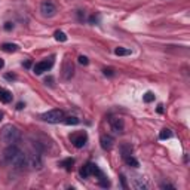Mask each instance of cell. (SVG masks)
Segmentation results:
<instances>
[{
    "mask_svg": "<svg viewBox=\"0 0 190 190\" xmlns=\"http://www.w3.org/2000/svg\"><path fill=\"white\" fill-rule=\"evenodd\" d=\"M64 118H66V114H64V111L60 110V108L49 110V111H46V113H43V114L40 116L42 121L48 122V123H60V122L64 121Z\"/></svg>",
    "mask_w": 190,
    "mask_h": 190,
    "instance_id": "obj_4",
    "label": "cell"
},
{
    "mask_svg": "<svg viewBox=\"0 0 190 190\" xmlns=\"http://www.w3.org/2000/svg\"><path fill=\"white\" fill-rule=\"evenodd\" d=\"M143 101L144 103H152V101H155V94L153 92H146L144 95H143Z\"/></svg>",
    "mask_w": 190,
    "mask_h": 190,
    "instance_id": "obj_20",
    "label": "cell"
},
{
    "mask_svg": "<svg viewBox=\"0 0 190 190\" xmlns=\"http://www.w3.org/2000/svg\"><path fill=\"white\" fill-rule=\"evenodd\" d=\"M114 53H116L118 56H126V55H131L132 52H131V49H126V48H116V49H114Z\"/></svg>",
    "mask_w": 190,
    "mask_h": 190,
    "instance_id": "obj_18",
    "label": "cell"
},
{
    "mask_svg": "<svg viewBox=\"0 0 190 190\" xmlns=\"http://www.w3.org/2000/svg\"><path fill=\"white\" fill-rule=\"evenodd\" d=\"M74 165V159L73 157H67V159H64V160H61L60 162V166H64L67 171H70L71 169V166Z\"/></svg>",
    "mask_w": 190,
    "mask_h": 190,
    "instance_id": "obj_14",
    "label": "cell"
},
{
    "mask_svg": "<svg viewBox=\"0 0 190 190\" xmlns=\"http://www.w3.org/2000/svg\"><path fill=\"white\" fill-rule=\"evenodd\" d=\"M70 141H71V144H73L76 149H82V147L88 143V134L85 131L73 132V134L70 135Z\"/></svg>",
    "mask_w": 190,
    "mask_h": 190,
    "instance_id": "obj_6",
    "label": "cell"
},
{
    "mask_svg": "<svg viewBox=\"0 0 190 190\" xmlns=\"http://www.w3.org/2000/svg\"><path fill=\"white\" fill-rule=\"evenodd\" d=\"M22 64H24L25 69H30V67H31V61H25V63H22Z\"/></svg>",
    "mask_w": 190,
    "mask_h": 190,
    "instance_id": "obj_30",
    "label": "cell"
},
{
    "mask_svg": "<svg viewBox=\"0 0 190 190\" xmlns=\"http://www.w3.org/2000/svg\"><path fill=\"white\" fill-rule=\"evenodd\" d=\"M160 189H175V186L174 184H169V183H162L160 184Z\"/></svg>",
    "mask_w": 190,
    "mask_h": 190,
    "instance_id": "obj_25",
    "label": "cell"
},
{
    "mask_svg": "<svg viewBox=\"0 0 190 190\" xmlns=\"http://www.w3.org/2000/svg\"><path fill=\"white\" fill-rule=\"evenodd\" d=\"M122 157H123V160H125V163H126L128 166H134V168H138L140 166L138 160L132 155H126V156H122Z\"/></svg>",
    "mask_w": 190,
    "mask_h": 190,
    "instance_id": "obj_13",
    "label": "cell"
},
{
    "mask_svg": "<svg viewBox=\"0 0 190 190\" xmlns=\"http://www.w3.org/2000/svg\"><path fill=\"white\" fill-rule=\"evenodd\" d=\"M52 66H53V56H49V58H46V60H43V61L37 63L34 67H33V71H34V74L40 76V74H43L45 71L51 70Z\"/></svg>",
    "mask_w": 190,
    "mask_h": 190,
    "instance_id": "obj_7",
    "label": "cell"
},
{
    "mask_svg": "<svg viewBox=\"0 0 190 190\" xmlns=\"http://www.w3.org/2000/svg\"><path fill=\"white\" fill-rule=\"evenodd\" d=\"M2 49L5 52H17L19 48H18V45H15V43H3V45H2Z\"/></svg>",
    "mask_w": 190,
    "mask_h": 190,
    "instance_id": "obj_15",
    "label": "cell"
},
{
    "mask_svg": "<svg viewBox=\"0 0 190 190\" xmlns=\"http://www.w3.org/2000/svg\"><path fill=\"white\" fill-rule=\"evenodd\" d=\"M91 175L98 177V180H100V178H103V177H105V175L103 174V171L98 168V165H95V163L89 162V163H86V165L80 169V177H82V178H88V177H91Z\"/></svg>",
    "mask_w": 190,
    "mask_h": 190,
    "instance_id": "obj_5",
    "label": "cell"
},
{
    "mask_svg": "<svg viewBox=\"0 0 190 190\" xmlns=\"http://www.w3.org/2000/svg\"><path fill=\"white\" fill-rule=\"evenodd\" d=\"M103 73H104V76H108V77H113V76H114V70L113 69H104Z\"/></svg>",
    "mask_w": 190,
    "mask_h": 190,
    "instance_id": "obj_24",
    "label": "cell"
},
{
    "mask_svg": "<svg viewBox=\"0 0 190 190\" xmlns=\"http://www.w3.org/2000/svg\"><path fill=\"white\" fill-rule=\"evenodd\" d=\"M45 82H46L48 85H53V77H52V76H49V77H46V79H45Z\"/></svg>",
    "mask_w": 190,
    "mask_h": 190,
    "instance_id": "obj_29",
    "label": "cell"
},
{
    "mask_svg": "<svg viewBox=\"0 0 190 190\" xmlns=\"http://www.w3.org/2000/svg\"><path fill=\"white\" fill-rule=\"evenodd\" d=\"M3 162L14 166L15 169H24L27 166V163H28L27 155L21 149H18L17 144L6 147V150L3 152Z\"/></svg>",
    "mask_w": 190,
    "mask_h": 190,
    "instance_id": "obj_1",
    "label": "cell"
},
{
    "mask_svg": "<svg viewBox=\"0 0 190 190\" xmlns=\"http://www.w3.org/2000/svg\"><path fill=\"white\" fill-rule=\"evenodd\" d=\"M97 19H98V18H97V17H91V22H95Z\"/></svg>",
    "mask_w": 190,
    "mask_h": 190,
    "instance_id": "obj_34",
    "label": "cell"
},
{
    "mask_svg": "<svg viewBox=\"0 0 190 190\" xmlns=\"http://www.w3.org/2000/svg\"><path fill=\"white\" fill-rule=\"evenodd\" d=\"M0 138L6 146H14L21 140V132L15 125H5L0 131Z\"/></svg>",
    "mask_w": 190,
    "mask_h": 190,
    "instance_id": "obj_2",
    "label": "cell"
},
{
    "mask_svg": "<svg viewBox=\"0 0 190 190\" xmlns=\"http://www.w3.org/2000/svg\"><path fill=\"white\" fill-rule=\"evenodd\" d=\"M2 118H3V113H2V111H0V121H2Z\"/></svg>",
    "mask_w": 190,
    "mask_h": 190,
    "instance_id": "obj_35",
    "label": "cell"
},
{
    "mask_svg": "<svg viewBox=\"0 0 190 190\" xmlns=\"http://www.w3.org/2000/svg\"><path fill=\"white\" fill-rule=\"evenodd\" d=\"M42 153L43 152H42L40 144L33 143L31 149H30V155L27 157V160H28V163H30V166L33 169H42V166H43V156H42Z\"/></svg>",
    "mask_w": 190,
    "mask_h": 190,
    "instance_id": "obj_3",
    "label": "cell"
},
{
    "mask_svg": "<svg viewBox=\"0 0 190 190\" xmlns=\"http://www.w3.org/2000/svg\"><path fill=\"white\" fill-rule=\"evenodd\" d=\"M3 27H5V30H6V31L14 30V24H12V22H5V25H3Z\"/></svg>",
    "mask_w": 190,
    "mask_h": 190,
    "instance_id": "obj_26",
    "label": "cell"
},
{
    "mask_svg": "<svg viewBox=\"0 0 190 190\" xmlns=\"http://www.w3.org/2000/svg\"><path fill=\"white\" fill-rule=\"evenodd\" d=\"M67 34L66 33H63V31H56L55 33V40H58V42H67Z\"/></svg>",
    "mask_w": 190,
    "mask_h": 190,
    "instance_id": "obj_21",
    "label": "cell"
},
{
    "mask_svg": "<svg viewBox=\"0 0 190 190\" xmlns=\"http://www.w3.org/2000/svg\"><path fill=\"white\" fill-rule=\"evenodd\" d=\"M73 74H74V67H73V64H71L70 61H66L64 69H63V79H64V80H70V79L73 77Z\"/></svg>",
    "mask_w": 190,
    "mask_h": 190,
    "instance_id": "obj_11",
    "label": "cell"
},
{
    "mask_svg": "<svg viewBox=\"0 0 190 190\" xmlns=\"http://www.w3.org/2000/svg\"><path fill=\"white\" fill-rule=\"evenodd\" d=\"M12 101V92L8 91L6 88L0 86V103L3 104H9Z\"/></svg>",
    "mask_w": 190,
    "mask_h": 190,
    "instance_id": "obj_12",
    "label": "cell"
},
{
    "mask_svg": "<svg viewBox=\"0 0 190 190\" xmlns=\"http://www.w3.org/2000/svg\"><path fill=\"white\" fill-rule=\"evenodd\" d=\"M108 122H110L111 129H113L116 134H123L125 125H123V121H122V119H119V118H111Z\"/></svg>",
    "mask_w": 190,
    "mask_h": 190,
    "instance_id": "obj_9",
    "label": "cell"
},
{
    "mask_svg": "<svg viewBox=\"0 0 190 190\" xmlns=\"http://www.w3.org/2000/svg\"><path fill=\"white\" fill-rule=\"evenodd\" d=\"M77 60H79V64H82V66H88V64H89V60H88V56H85V55H80Z\"/></svg>",
    "mask_w": 190,
    "mask_h": 190,
    "instance_id": "obj_23",
    "label": "cell"
},
{
    "mask_svg": "<svg viewBox=\"0 0 190 190\" xmlns=\"http://www.w3.org/2000/svg\"><path fill=\"white\" fill-rule=\"evenodd\" d=\"M3 67H5V61H3V60L0 58V70L3 69Z\"/></svg>",
    "mask_w": 190,
    "mask_h": 190,
    "instance_id": "obj_33",
    "label": "cell"
},
{
    "mask_svg": "<svg viewBox=\"0 0 190 190\" xmlns=\"http://www.w3.org/2000/svg\"><path fill=\"white\" fill-rule=\"evenodd\" d=\"M40 12L45 18H52L56 15V6L52 2H43L40 5Z\"/></svg>",
    "mask_w": 190,
    "mask_h": 190,
    "instance_id": "obj_8",
    "label": "cell"
},
{
    "mask_svg": "<svg viewBox=\"0 0 190 190\" xmlns=\"http://www.w3.org/2000/svg\"><path fill=\"white\" fill-rule=\"evenodd\" d=\"M5 79H6V80H15V79H17V76H15V74L8 73V74H5Z\"/></svg>",
    "mask_w": 190,
    "mask_h": 190,
    "instance_id": "obj_27",
    "label": "cell"
},
{
    "mask_svg": "<svg viewBox=\"0 0 190 190\" xmlns=\"http://www.w3.org/2000/svg\"><path fill=\"white\" fill-rule=\"evenodd\" d=\"M135 189H138V190H144V189H147V184L143 181V178H135L134 180V184H132Z\"/></svg>",
    "mask_w": 190,
    "mask_h": 190,
    "instance_id": "obj_16",
    "label": "cell"
},
{
    "mask_svg": "<svg viewBox=\"0 0 190 190\" xmlns=\"http://www.w3.org/2000/svg\"><path fill=\"white\" fill-rule=\"evenodd\" d=\"M121 181H122V187H123V189H128V184H126V180H125L123 175L121 177Z\"/></svg>",
    "mask_w": 190,
    "mask_h": 190,
    "instance_id": "obj_28",
    "label": "cell"
},
{
    "mask_svg": "<svg viewBox=\"0 0 190 190\" xmlns=\"http://www.w3.org/2000/svg\"><path fill=\"white\" fill-rule=\"evenodd\" d=\"M162 107H163L162 104H159V105H157V111H159V113H162V111H163V108H162Z\"/></svg>",
    "mask_w": 190,
    "mask_h": 190,
    "instance_id": "obj_32",
    "label": "cell"
},
{
    "mask_svg": "<svg viewBox=\"0 0 190 190\" xmlns=\"http://www.w3.org/2000/svg\"><path fill=\"white\" fill-rule=\"evenodd\" d=\"M100 144H101V147H103L104 150H111L113 146H114V138H113L111 135L104 134V135H101V138H100Z\"/></svg>",
    "mask_w": 190,
    "mask_h": 190,
    "instance_id": "obj_10",
    "label": "cell"
},
{
    "mask_svg": "<svg viewBox=\"0 0 190 190\" xmlns=\"http://www.w3.org/2000/svg\"><path fill=\"white\" fill-rule=\"evenodd\" d=\"M24 107H25V104H22V103H18V105H17V108H18V110H22Z\"/></svg>",
    "mask_w": 190,
    "mask_h": 190,
    "instance_id": "obj_31",
    "label": "cell"
},
{
    "mask_svg": "<svg viewBox=\"0 0 190 190\" xmlns=\"http://www.w3.org/2000/svg\"><path fill=\"white\" fill-rule=\"evenodd\" d=\"M172 137V132H171V129H168V128H165V129H162L160 132H159V138L160 140H168Z\"/></svg>",
    "mask_w": 190,
    "mask_h": 190,
    "instance_id": "obj_17",
    "label": "cell"
},
{
    "mask_svg": "<svg viewBox=\"0 0 190 190\" xmlns=\"http://www.w3.org/2000/svg\"><path fill=\"white\" fill-rule=\"evenodd\" d=\"M64 123H66V125H79V119H77V118H76V116H69V118H64Z\"/></svg>",
    "mask_w": 190,
    "mask_h": 190,
    "instance_id": "obj_19",
    "label": "cell"
},
{
    "mask_svg": "<svg viewBox=\"0 0 190 190\" xmlns=\"http://www.w3.org/2000/svg\"><path fill=\"white\" fill-rule=\"evenodd\" d=\"M121 152H122V156L131 155V152H132V147H131V146H128V144H123V146H121Z\"/></svg>",
    "mask_w": 190,
    "mask_h": 190,
    "instance_id": "obj_22",
    "label": "cell"
}]
</instances>
